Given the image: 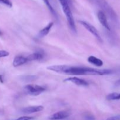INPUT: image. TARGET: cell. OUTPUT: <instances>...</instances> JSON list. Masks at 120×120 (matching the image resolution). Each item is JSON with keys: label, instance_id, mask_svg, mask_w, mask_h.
<instances>
[{"label": "cell", "instance_id": "1", "mask_svg": "<svg viewBox=\"0 0 120 120\" xmlns=\"http://www.w3.org/2000/svg\"><path fill=\"white\" fill-rule=\"evenodd\" d=\"M47 69L58 73L68 75H111L113 73L110 69H96L81 66H70L67 65H54L49 66Z\"/></svg>", "mask_w": 120, "mask_h": 120}, {"label": "cell", "instance_id": "2", "mask_svg": "<svg viewBox=\"0 0 120 120\" xmlns=\"http://www.w3.org/2000/svg\"><path fill=\"white\" fill-rule=\"evenodd\" d=\"M59 1L62 6V10H63L65 15H66L68 25H69L71 30L74 33H76V28L75 21H74V16H73L72 13L71 9L70 8L71 3L68 0H59Z\"/></svg>", "mask_w": 120, "mask_h": 120}, {"label": "cell", "instance_id": "3", "mask_svg": "<svg viewBox=\"0 0 120 120\" xmlns=\"http://www.w3.org/2000/svg\"><path fill=\"white\" fill-rule=\"evenodd\" d=\"M96 4L100 7L102 11L114 23L118 22V16L115 12L105 0H95Z\"/></svg>", "mask_w": 120, "mask_h": 120}, {"label": "cell", "instance_id": "4", "mask_svg": "<svg viewBox=\"0 0 120 120\" xmlns=\"http://www.w3.org/2000/svg\"><path fill=\"white\" fill-rule=\"evenodd\" d=\"M45 90L44 87L35 84H28L24 87V90L27 94L34 96H38Z\"/></svg>", "mask_w": 120, "mask_h": 120}, {"label": "cell", "instance_id": "5", "mask_svg": "<svg viewBox=\"0 0 120 120\" xmlns=\"http://www.w3.org/2000/svg\"><path fill=\"white\" fill-rule=\"evenodd\" d=\"M80 23L82 25V26H84V28L87 29V30L91 34H92L96 38V39L98 41H100V42H102V40L101 39V36H100V34H99L98 31L97 30V29L95 28L93 25H92L91 24H90L88 22H86L84 21H80Z\"/></svg>", "mask_w": 120, "mask_h": 120}, {"label": "cell", "instance_id": "6", "mask_svg": "<svg viewBox=\"0 0 120 120\" xmlns=\"http://www.w3.org/2000/svg\"><path fill=\"white\" fill-rule=\"evenodd\" d=\"M97 17L100 21V23L107 30H110L111 28L109 26V25L108 22L107 17L105 14L102 11H99L97 13Z\"/></svg>", "mask_w": 120, "mask_h": 120}, {"label": "cell", "instance_id": "7", "mask_svg": "<svg viewBox=\"0 0 120 120\" xmlns=\"http://www.w3.org/2000/svg\"><path fill=\"white\" fill-rule=\"evenodd\" d=\"M69 113L67 111H61L53 114L50 116L48 119L50 120H61L68 118Z\"/></svg>", "mask_w": 120, "mask_h": 120}, {"label": "cell", "instance_id": "8", "mask_svg": "<svg viewBox=\"0 0 120 120\" xmlns=\"http://www.w3.org/2000/svg\"><path fill=\"white\" fill-rule=\"evenodd\" d=\"M44 110V107L42 105H34V106L27 107L24 108L22 109V112L24 114H29L35 113V112H40Z\"/></svg>", "mask_w": 120, "mask_h": 120}, {"label": "cell", "instance_id": "9", "mask_svg": "<svg viewBox=\"0 0 120 120\" xmlns=\"http://www.w3.org/2000/svg\"><path fill=\"white\" fill-rule=\"evenodd\" d=\"M65 82H70L74 84L80 86H88V83L85 80L76 77H71L65 80Z\"/></svg>", "mask_w": 120, "mask_h": 120}, {"label": "cell", "instance_id": "10", "mask_svg": "<svg viewBox=\"0 0 120 120\" xmlns=\"http://www.w3.org/2000/svg\"><path fill=\"white\" fill-rule=\"evenodd\" d=\"M27 58L24 56H16L14 57V60H13V66L14 67H19L20 66H22L25 63H27Z\"/></svg>", "mask_w": 120, "mask_h": 120}, {"label": "cell", "instance_id": "11", "mask_svg": "<svg viewBox=\"0 0 120 120\" xmlns=\"http://www.w3.org/2000/svg\"><path fill=\"white\" fill-rule=\"evenodd\" d=\"M53 25H54L53 22H49V23H48L46 26H45L42 30H40L38 35V38H42L47 36V35L49 34V31H50Z\"/></svg>", "mask_w": 120, "mask_h": 120}, {"label": "cell", "instance_id": "12", "mask_svg": "<svg viewBox=\"0 0 120 120\" xmlns=\"http://www.w3.org/2000/svg\"><path fill=\"white\" fill-rule=\"evenodd\" d=\"M44 57V55L41 52H35L31 55H28L27 57H26L27 60V62H31V61L34 60H42Z\"/></svg>", "mask_w": 120, "mask_h": 120}, {"label": "cell", "instance_id": "13", "mask_svg": "<svg viewBox=\"0 0 120 120\" xmlns=\"http://www.w3.org/2000/svg\"><path fill=\"white\" fill-rule=\"evenodd\" d=\"M88 62L97 67H101L103 65V62L100 59L97 58L94 56H90L88 58Z\"/></svg>", "mask_w": 120, "mask_h": 120}, {"label": "cell", "instance_id": "14", "mask_svg": "<svg viewBox=\"0 0 120 120\" xmlns=\"http://www.w3.org/2000/svg\"><path fill=\"white\" fill-rule=\"evenodd\" d=\"M43 1H44V3L47 6V7H48V8L49 9V11H50V12L51 13L52 15L55 18L58 19L57 14H56V11H55V9H54V8L52 7V6L51 5V3H50V2H49V0H43Z\"/></svg>", "mask_w": 120, "mask_h": 120}, {"label": "cell", "instance_id": "15", "mask_svg": "<svg viewBox=\"0 0 120 120\" xmlns=\"http://www.w3.org/2000/svg\"><path fill=\"white\" fill-rule=\"evenodd\" d=\"M106 98L108 100H120V93H112L109 94L106 97Z\"/></svg>", "mask_w": 120, "mask_h": 120}, {"label": "cell", "instance_id": "16", "mask_svg": "<svg viewBox=\"0 0 120 120\" xmlns=\"http://www.w3.org/2000/svg\"><path fill=\"white\" fill-rule=\"evenodd\" d=\"M36 76H31V75H28V76H24L22 77V80L28 82V81H32L36 79Z\"/></svg>", "mask_w": 120, "mask_h": 120}, {"label": "cell", "instance_id": "17", "mask_svg": "<svg viewBox=\"0 0 120 120\" xmlns=\"http://www.w3.org/2000/svg\"><path fill=\"white\" fill-rule=\"evenodd\" d=\"M0 3L5 5L8 7H12V4L9 0H0Z\"/></svg>", "mask_w": 120, "mask_h": 120}, {"label": "cell", "instance_id": "18", "mask_svg": "<svg viewBox=\"0 0 120 120\" xmlns=\"http://www.w3.org/2000/svg\"><path fill=\"white\" fill-rule=\"evenodd\" d=\"M9 53L8 52L6 51V50H0V58H1V57H7L8 56H9Z\"/></svg>", "mask_w": 120, "mask_h": 120}, {"label": "cell", "instance_id": "19", "mask_svg": "<svg viewBox=\"0 0 120 120\" xmlns=\"http://www.w3.org/2000/svg\"><path fill=\"white\" fill-rule=\"evenodd\" d=\"M34 118L32 117H29V116H22V117H20L17 119L15 120H32Z\"/></svg>", "mask_w": 120, "mask_h": 120}, {"label": "cell", "instance_id": "20", "mask_svg": "<svg viewBox=\"0 0 120 120\" xmlns=\"http://www.w3.org/2000/svg\"><path fill=\"white\" fill-rule=\"evenodd\" d=\"M86 120H95L94 116H91V115H87L85 117Z\"/></svg>", "mask_w": 120, "mask_h": 120}, {"label": "cell", "instance_id": "21", "mask_svg": "<svg viewBox=\"0 0 120 120\" xmlns=\"http://www.w3.org/2000/svg\"><path fill=\"white\" fill-rule=\"evenodd\" d=\"M106 120H120V117L118 116H116V117H112L110 118H108Z\"/></svg>", "mask_w": 120, "mask_h": 120}, {"label": "cell", "instance_id": "22", "mask_svg": "<svg viewBox=\"0 0 120 120\" xmlns=\"http://www.w3.org/2000/svg\"><path fill=\"white\" fill-rule=\"evenodd\" d=\"M115 86L116 87H120V79H119L118 80H117L115 82Z\"/></svg>", "mask_w": 120, "mask_h": 120}, {"label": "cell", "instance_id": "23", "mask_svg": "<svg viewBox=\"0 0 120 120\" xmlns=\"http://www.w3.org/2000/svg\"><path fill=\"white\" fill-rule=\"evenodd\" d=\"M0 82L1 83H4V79H3V75H0Z\"/></svg>", "mask_w": 120, "mask_h": 120}, {"label": "cell", "instance_id": "24", "mask_svg": "<svg viewBox=\"0 0 120 120\" xmlns=\"http://www.w3.org/2000/svg\"><path fill=\"white\" fill-rule=\"evenodd\" d=\"M1 32L0 31V35H1Z\"/></svg>", "mask_w": 120, "mask_h": 120}]
</instances>
